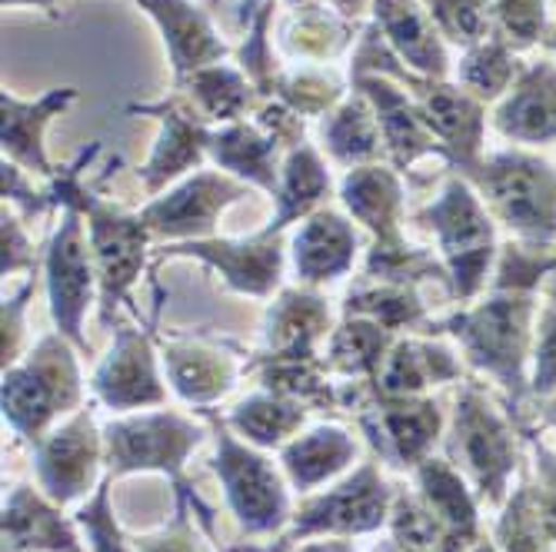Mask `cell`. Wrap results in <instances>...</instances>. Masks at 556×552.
Wrapping results in <instances>:
<instances>
[{"mask_svg":"<svg viewBox=\"0 0 556 552\" xmlns=\"http://www.w3.org/2000/svg\"><path fill=\"white\" fill-rule=\"evenodd\" d=\"M543 290L490 286L473 304L437 320L430 333L446 336L460 349L467 373L490 380L517 416L530 403V363Z\"/></svg>","mask_w":556,"mask_h":552,"instance_id":"obj_1","label":"cell"},{"mask_svg":"<svg viewBox=\"0 0 556 552\" xmlns=\"http://www.w3.org/2000/svg\"><path fill=\"white\" fill-rule=\"evenodd\" d=\"M100 154V143H90L84 154L61 167L54 180H47L50 196H54L58 210L64 204H74L84 220H87V236L93 249V267L100 280V304L97 317L108 330L117 320V310L130 304L134 286L147 273L150 264V249H154V233H150L147 220L140 210H130L124 204H114L104 193H97L90 183H84V167Z\"/></svg>","mask_w":556,"mask_h":552,"instance_id":"obj_2","label":"cell"},{"mask_svg":"<svg viewBox=\"0 0 556 552\" xmlns=\"http://www.w3.org/2000/svg\"><path fill=\"white\" fill-rule=\"evenodd\" d=\"M440 453L457 466L483 510L496 513L527 466V423L477 380L457 383Z\"/></svg>","mask_w":556,"mask_h":552,"instance_id":"obj_3","label":"cell"},{"mask_svg":"<svg viewBox=\"0 0 556 552\" xmlns=\"http://www.w3.org/2000/svg\"><path fill=\"white\" fill-rule=\"evenodd\" d=\"M414 217L427 230L433 254L446 270L450 299H457L460 307L480 299L493 283L503 243L500 227L473 183L457 170H446L437 193Z\"/></svg>","mask_w":556,"mask_h":552,"instance_id":"obj_4","label":"cell"},{"mask_svg":"<svg viewBox=\"0 0 556 552\" xmlns=\"http://www.w3.org/2000/svg\"><path fill=\"white\" fill-rule=\"evenodd\" d=\"M80 349L61 333L50 330L27 354L4 370L0 380V416L4 426L27 446L43 439L61 420L87 407Z\"/></svg>","mask_w":556,"mask_h":552,"instance_id":"obj_5","label":"cell"},{"mask_svg":"<svg viewBox=\"0 0 556 552\" xmlns=\"http://www.w3.org/2000/svg\"><path fill=\"white\" fill-rule=\"evenodd\" d=\"M507 240L556 246V164L540 150L503 146L464 170Z\"/></svg>","mask_w":556,"mask_h":552,"instance_id":"obj_6","label":"cell"},{"mask_svg":"<svg viewBox=\"0 0 556 552\" xmlns=\"http://www.w3.org/2000/svg\"><path fill=\"white\" fill-rule=\"evenodd\" d=\"M211 423V470L220 483L224 503L237 529L250 539H280L293 519L296 499L274 453L243 442L220 416V410L200 413Z\"/></svg>","mask_w":556,"mask_h":552,"instance_id":"obj_7","label":"cell"},{"mask_svg":"<svg viewBox=\"0 0 556 552\" xmlns=\"http://www.w3.org/2000/svg\"><path fill=\"white\" fill-rule=\"evenodd\" d=\"M211 442V423L200 413L154 407L104 420L108 476H164L174 489H190L187 466Z\"/></svg>","mask_w":556,"mask_h":552,"instance_id":"obj_8","label":"cell"},{"mask_svg":"<svg viewBox=\"0 0 556 552\" xmlns=\"http://www.w3.org/2000/svg\"><path fill=\"white\" fill-rule=\"evenodd\" d=\"M396 479L370 453L337 483L300 496L287 532L274 542L277 549H293L307 539H370L387 529Z\"/></svg>","mask_w":556,"mask_h":552,"instance_id":"obj_9","label":"cell"},{"mask_svg":"<svg viewBox=\"0 0 556 552\" xmlns=\"http://www.w3.org/2000/svg\"><path fill=\"white\" fill-rule=\"evenodd\" d=\"M340 407L357 416V429L370 442V453L403 476L440 453L450 420V407L437 393L377 396L364 383H340Z\"/></svg>","mask_w":556,"mask_h":552,"instance_id":"obj_10","label":"cell"},{"mask_svg":"<svg viewBox=\"0 0 556 552\" xmlns=\"http://www.w3.org/2000/svg\"><path fill=\"white\" fill-rule=\"evenodd\" d=\"M43 296L54 330H61L80 354H90L87 317L100 304V280L93 267V249L87 236V220L74 204L58 210V223L43 246Z\"/></svg>","mask_w":556,"mask_h":552,"instance_id":"obj_11","label":"cell"},{"mask_svg":"<svg viewBox=\"0 0 556 552\" xmlns=\"http://www.w3.org/2000/svg\"><path fill=\"white\" fill-rule=\"evenodd\" d=\"M30 463L34 483L64 510H77L108 479L104 423L90 407H80L30 446Z\"/></svg>","mask_w":556,"mask_h":552,"instance_id":"obj_12","label":"cell"},{"mask_svg":"<svg viewBox=\"0 0 556 552\" xmlns=\"http://www.w3.org/2000/svg\"><path fill=\"white\" fill-rule=\"evenodd\" d=\"M90 396L111 416L140 413L170 403L161 339L143 323H117L108 354L90 373Z\"/></svg>","mask_w":556,"mask_h":552,"instance_id":"obj_13","label":"cell"},{"mask_svg":"<svg viewBox=\"0 0 556 552\" xmlns=\"http://www.w3.org/2000/svg\"><path fill=\"white\" fill-rule=\"evenodd\" d=\"M157 260H193L220 277V283L247 299H270L287 286V233H267L264 227L247 236H207L190 243H170L157 249Z\"/></svg>","mask_w":556,"mask_h":552,"instance_id":"obj_14","label":"cell"},{"mask_svg":"<svg viewBox=\"0 0 556 552\" xmlns=\"http://www.w3.org/2000/svg\"><path fill=\"white\" fill-rule=\"evenodd\" d=\"M247 196H254V190L207 164L197 174L177 180L174 187H167L164 193L147 196L140 214L150 233H154V243L170 246V243L217 236L227 210Z\"/></svg>","mask_w":556,"mask_h":552,"instance_id":"obj_15","label":"cell"},{"mask_svg":"<svg viewBox=\"0 0 556 552\" xmlns=\"http://www.w3.org/2000/svg\"><path fill=\"white\" fill-rule=\"evenodd\" d=\"M127 114L157 120V137L150 143L147 161L137 167V180L147 196H157L177 180L197 174L211 164V133L214 127L200 117L187 100L170 90L161 100L127 104Z\"/></svg>","mask_w":556,"mask_h":552,"instance_id":"obj_16","label":"cell"},{"mask_svg":"<svg viewBox=\"0 0 556 552\" xmlns=\"http://www.w3.org/2000/svg\"><path fill=\"white\" fill-rule=\"evenodd\" d=\"M367 233L346 217L343 207H324L300 220L287 233V260L293 283L333 290L337 283L350 280L353 270L364 264Z\"/></svg>","mask_w":556,"mask_h":552,"instance_id":"obj_17","label":"cell"},{"mask_svg":"<svg viewBox=\"0 0 556 552\" xmlns=\"http://www.w3.org/2000/svg\"><path fill=\"white\" fill-rule=\"evenodd\" d=\"M161 357L170 393L190 413H211L247 380V360L204 336L161 339Z\"/></svg>","mask_w":556,"mask_h":552,"instance_id":"obj_18","label":"cell"},{"mask_svg":"<svg viewBox=\"0 0 556 552\" xmlns=\"http://www.w3.org/2000/svg\"><path fill=\"white\" fill-rule=\"evenodd\" d=\"M490 133L507 146L546 150L556 146V57L533 50L520 77L500 104L490 107Z\"/></svg>","mask_w":556,"mask_h":552,"instance_id":"obj_19","label":"cell"},{"mask_svg":"<svg viewBox=\"0 0 556 552\" xmlns=\"http://www.w3.org/2000/svg\"><path fill=\"white\" fill-rule=\"evenodd\" d=\"M337 323L340 307L327 290L287 283L267 304L257 357H324Z\"/></svg>","mask_w":556,"mask_h":552,"instance_id":"obj_20","label":"cell"},{"mask_svg":"<svg viewBox=\"0 0 556 552\" xmlns=\"http://www.w3.org/2000/svg\"><path fill=\"white\" fill-rule=\"evenodd\" d=\"M350 84L370 100L383 143H387V164L393 170L410 174L417 164H424L430 157L446 164L443 146L424 124L417 100L400 80H393L387 74H374V70H350Z\"/></svg>","mask_w":556,"mask_h":552,"instance_id":"obj_21","label":"cell"},{"mask_svg":"<svg viewBox=\"0 0 556 552\" xmlns=\"http://www.w3.org/2000/svg\"><path fill=\"white\" fill-rule=\"evenodd\" d=\"M77 87H50L37 97H21L14 90H0V154L4 161L24 167L40 180H54V167L47 154V130L77 104Z\"/></svg>","mask_w":556,"mask_h":552,"instance_id":"obj_22","label":"cell"},{"mask_svg":"<svg viewBox=\"0 0 556 552\" xmlns=\"http://www.w3.org/2000/svg\"><path fill=\"white\" fill-rule=\"evenodd\" d=\"M0 542L4 552H87L74 510L54 503L34 479H21L4 492Z\"/></svg>","mask_w":556,"mask_h":552,"instance_id":"obj_23","label":"cell"},{"mask_svg":"<svg viewBox=\"0 0 556 552\" xmlns=\"http://www.w3.org/2000/svg\"><path fill=\"white\" fill-rule=\"evenodd\" d=\"M337 204L367 233V246L407 243V183L390 164L343 170L337 180Z\"/></svg>","mask_w":556,"mask_h":552,"instance_id":"obj_24","label":"cell"},{"mask_svg":"<svg viewBox=\"0 0 556 552\" xmlns=\"http://www.w3.org/2000/svg\"><path fill=\"white\" fill-rule=\"evenodd\" d=\"M467 380L460 349L440 333H403L374 383H364L377 396H430L443 386Z\"/></svg>","mask_w":556,"mask_h":552,"instance_id":"obj_25","label":"cell"},{"mask_svg":"<svg viewBox=\"0 0 556 552\" xmlns=\"http://www.w3.org/2000/svg\"><path fill=\"white\" fill-rule=\"evenodd\" d=\"M414 489L420 492L424 506L430 510L443 552H467L473 542L486 536L483 529V503L467 483V476L453 466L443 453H433L417 470L407 473Z\"/></svg>","mask_w":556,"mask_h":552,"instance_id":"obj_26","label":"cell"},{"mask_svg":"<svg viewBox=\"0 0 556 552\" xmlns=\"http://www.w3.org/2000/svg\"><path fill=\"white\" fill-rule=\"evenodd\" d=\"M154 24L174 80L233 57V43L217 30L214 17L197 0H134Z\"/></svg>","mask_w":556,"mask_h":552,"instance_id":"obj_27","label":"cell"},{"mask_svg":"<svg viewBox=\"0 0 556 552\" xmlns=\"http://www.w3.org/2000/svg\"><path fill=\"white\" fill-rule=\"evenodd\" d=\"M361 460H364L361 433H353L350 426L333 423V420L303 426L277 453V463L296 499L337 483Z\"/></svg>","mask_w":556,"mask_h":552,"instance_id":"obj_28","label":"cell"},{"mask_svg":"<svg viewBox=\"0 0 556 552\" xmlns=\"http://www.w3.org/2000/svg\"><path fill=\"white\" fill-rule=\"evenodd\" d=\"M361 30L364 24L346 21L330 0H317V4L307 8L283 11V17L274 24V40L287 64L337 67L343 57L350 61Z\"/></svg>","mask_w":556,"mask_h":552,"instance_id":"obj_29","label":"cell"},{"mask_svg":"<svg viewBox=\"0 0 556 552\" xmlns=\"http://www.w3.org/2000/svg\"><path fill=\"white\" fill-rule=\"evenodd\" d=\"M333 164L324 157V150L314 140H303L287 150L277 187L270 193V217L264 223L267 233H290L300 220L330 207V196H337Z\"/></svg>","mask_w":556,"mask_h":552,"instance_id":"obj_30","label":"cell"},{"mask_svg":"<svg viewBox=\"0 0 556 552\" xmlns=\"http://www.w3.org/2000/svg\"><path fill=\"white\" fill-rule=\"evenodd\" d=\"M370 24L387 47L424 77H450L453 54L420 0H370Z\"/></svg>","mask_w":556,"mask_h":552,"instance_id":"obj_31","label":"cell"},{"mask_svg":"<svg viewBox=\"0 0 556 552\" xmlns=\"http://www.w3.org/2000/svg\"><path fill=\"white\" fill-rule=\"evenodd\" d=\"M283 157L287 146L257 117L214 127L211 133V167L247 183L254 193H274Z\"/></svg>","mask_w":556,"mask_h":552,"instance_id":"obj_32","label":"cell"},{"mask_svg":"<svg viewBox=\"0 0 556 552\" xmlns=\"http://www.w3.org/2000/svg\"><path fill=\"white\" fill-rule=\"evenodd\" d=\"M317 146L340 174L370 164H387V143L377 114L370 100L353 84L340 104L317 120Z\"/></svg>","mask_w":556,"mask_h":552,"instance_id":"obj_33","label":"cell"},{"mask_svg":"<svg viewBox=\"0 0 556 552\" xmlns=\"http://www.w3.org/2000/svg\"><path fill=\"white\" fill-rule=\"evenodd\" d=\"M174 90L187 100V104L204 117L211 127H224V124H233V120H247L254 117L257 107L264 104L261 90L254 87L237 61H217V64H207L200 67L180 80H174Z\"/></svg>","mask_w":556,"mask_h":552,"instance_id":"obj_34","label":"cell"},{"mask_svg":"<svg viewBox=\"0 0 556 552\" xmlns=\"http://www.w3.org/2000/svg\"><path fill=\"white\" fill-rule=\"evenodd\" d=\"M224 423L250 446L264 453H280V449L303 429L314 423V410L287 399L280 393H270L264 386H254L247 396H240L230 410L220 413Z\"/></svg>","mask_w":556,"mask_h":552,"instance_id":"obj_35","label":"cell"},{"mask_svg":"<svg viewBox=\"0 0 556 552\" xmlns=\"http://www.w3.org/2000/svg\"><path fill=\"white\" fill-rule=\"evenodd\" d=\"M396 339L400 333L370 317L340 313V323L324 346L327 370L337 376V383H374Z\"/></svg>","mask_w":556,"mask_h":552,"instance_id":"obj_36","label":"cell"},{"mask_svg":"<svg viewBox=\"0 0 556 552\" xmlns=\"http://www.w3.org/2000/svg\"><path fill=\"white\" fill-rule=\"evenodd\" d=\"M247 376L311 410H340V383L324 357H254L247 360Z\"/></svg>","mask_w":556,"mask_h":552,"instance_id":"obj_37","label":"cell"},{"mask_svg":"<svg viewBox=\"0 0 556 552\" xmlns=\"http://www.w3.org/2000/svg\"><path fill=\"white\" fill-rule=\"evenodd\" d=\"M340 313H357L383 323L393 333H430L433 317L420 293V286L410 283H383L361 277L353 283L340 304Z\"/></svg>","mask_w":556,"mask_h":552,"instance_id":"obj_38","label":"cell"},{"mask_svg":"<svg viewBox=\"0 0 556 552\" xmlns=\"http://www.w3.org/2000/svg\"><path fill=\"white\" fill-rule=\"evenodd\" d=\"M523 54L514 50L507 40H503L496 30L490 37H483L480 43L460 50L457 57H453V80H457L467 93H473L480 104L493 107L500 104L507 90L514 87V80L520 77L523 70Z\"/></svg>","mask_w":556,"mask_h":552,"instance_id":"obj_39","label":"cell"},{"mask_svg":"<svg viewBox=\"0 0 556 552\" xmlns=\"http://www.w3.org/2000/svg\"><path fill=\"white\" fill-rule=\"evenodd\" d=\"M350 93V70L320 64H287L270 100H280L303 120L327 117Z\"/></svg>","mask_w":556,"mask_h":552,"instance_id":"obj_40","label":"cell"},{"mask_svg":"<svg viewBox=\"0 0 556 552\" xmlns=\"http://www.w3.org/2000/svg\"><path fill=\"white\" fill-rule=\"evenodd\" d=\"M490 539L496 542L500 552H556V545L546 536L536 492H533V476H530V457L523 473L517 476L507 503L496 510Z\"/></svg>","mask_w":556,"mask_h":552,"instance_id":"obj_41","label":"cell"},{"mask_svg":"<svg viewBox=\"0 0 556 552\" xmlns=\"http://www.w3.org/2000/svg\"><path fill=\"white\" fill-rule=\"evenodd\" d=\"M140 552H217L214 519L193 489H174V513L150 532L134 536Z\"/></svg>","mask_w":556,"mask_h":552,"instance_id":"obj_42","label":"cell"},{"mask_svg":"<svg viewBox=\"0 0 556 552\" xmlns=\"http://www.w3.org/2000/svg\"><path fill=\"white\" fill-rule=\"evenodd\" d=\"M383 536H390L400 549H407V552H443L440 529H437L430 510L424 506L420 492L414 489V483L407 476H403V483H396Z\"/></svg>","mask_w":556,"mask_h":552,"instance_id":"obj_43","label":"cell"},{"mask_svg":"<svg viewBox=\"0 0 556 552\" xmlns=\"http://www.w3.org/2000/svg\"><path fill=\"white\" fill-rule=\"evenodd\" d=\"M450 50H467L493 34V0H420Z\"/></svg>","mask_w":556,"mask_h":552,"instance_id":"obj_44","label":"cell"},{"mask_svg":"<svg viewBox=\"0 0 556 552\" xmlns=\"http://www.w3.org/2000/svg\"><path fill=\"white\" fill-rule=\"evenodd\" d=\"M87 552H140L134 536L121 526L117 510H114V479L108 476L100 489L74 510Z\"/></svg>","mask_w":556,"mask_h":552,"instance_id":"obj_45","label":"cell"},{"mask_svg":"<svg viewBox=\"0 0 556 552\" xmlns=\"http://www.w3.org/2000/svg\"><path fill=\"white\" fill-rule=\"evenodd\" d=\"M553 24L549 0H493V30L520 54L543 47Z\"/></svg>","mask_w":556,"mask_h":552,"instance_id":"obj_46","label":"cell"},{"mask_svg":"<svg viewBox=\"0 0 556 552\" xmlns=\"http://www.w3.org/2000/svg\"><path fill=\"white\" fill-rule=\"evenodd\" d=\"M556 396V273L546 280L536 313L533 363H530V399Z\"/></svg>","mask_w":556,"mask_h":552,"instance_id":"obj_47","label":"cell"},{"mask_svg":"<svg viewBox=\"0 0 556 552\" xmlns=\"http://www.w3.org/2000/svg\"><path fill=\"white\" fill-rule=\"evenodd\" d=\"M37 290H43V277L30 273V277H21V286L11 296L4 293V307H0V367L4 370L14 367L30 349L27 317H30Z\"/></svg>","mask_w":556,"mask_h":552,"instance_id":"obj_48","label":"cell"},{"mask_svg":"<svg viewBox=\"0 0 556 552\" xmlns=\"http://www.w3.org/2000/svg\"><path fill=\"white\" fill-rule=\"evenodd\" d=\"M43 249L34 246V236L27 230V220L14 214L11 207L0 210V277H30L40 273Z\"/></svg>","mask_w":556,"mask_h":552,"instance_id":"obj_49","label":"cell"},{"mask_svg":"<svg viewBox=\"0 0 556 552\" xmlns=\"http://www.w3.org/2000/svg\"><path fill=\"white\" fill-rule=\"evenodd\" d=\"M34 174H27L24 167L11 164V161H0V196H4V207H11L14 214H21L27 223L58 214L54 196H50V187L43 180V187H37Z\"/></svg>","mask_w":556,"mask_h":552,"instance_id":"obj_50","label":"cell"},{"mask_svg":"<svg viewBox=\"0 0 556 552\" xmlns=\"http://www.w3.org/2000/svg\"><path fill=\"white\" fill-rule=\"evenodd\" d=\"M527 457H530L536 506H540L546 536L556 545V446H549L543 439V429H536L530 423H527Z\"/></svg>","mask_w":556,"mask_h":552,"instance_id":"obj_51","label":"cell"},{"mask_svg":"<svg viewBox=\"0 0 556 552\" xmlns=\"http://www.w3.org/2000/svg\"><path fill=\"white\" fill-rule=\"evenodd\" d=\"M287 552H367V549H361L357 539H307Z\"/></svg>","mask_w":556,"mask_h":552,"instance_id":"obj_52","label":"cell"},{"mask_svg":"<svg viewBox=\"0 0 556 552\" xmlns=\"http://www.w3.org/2000/svg\"><path fill=\"white\" fill-rule=\"evenodd\" d=\"M330 4L353 24H367L370 21V0H330Z\"/></svg>","mask_w":556,"mask_h":552,"instance_id":"obj_53","label":"cell"},{"mask_svg":"<svg viewBox=\"0 0 556 552\" xmlns=\"http://www.w3.org/2000/svg\"><path fill=\"white\" fill-rule=\"evenodd\" d=\"M533 426L536 429H556V396L536 399L533 403Z\"/></svg>","mask_w":556,"mask_h":552,"instance_id":"obj_54","label":"cell"},{"mask_svg":"<svg viewBox=\"0 0 556 552\" xmlns=\"http://www.w3.org/2000/svg\"><path fill=\"white\" fill-rule=\"evenodd\" d=\"M64 0H0L4 11H43V14H54Z\"/></svg>","mask_w":556,"mask_h":552,"instance_id":"obj_55","label":"cell"},{"mask_svg":"<svg viewBox=\"0 0 556 552\" xmlns=\"http://www.w3.org/2000/svg\"><path fill=\"white\" fill-rule=\"evenodd\" d=\"M367 552H407V549H400L390 536H383V532H380V536L367 545Z\"/></svg>","mask_w":556,"mask_h":552,"instance_id":"obj_56","label":"cell"},{"mask_svg":"<svg viewBox=\"0 0 556 552\" xmlns=\"http://www.w3.org/2000/svg\"><path fill=\"white\" fill-rule=\"evenodd\" d=\"M540 50H546V54L556 57V11H553V24H549V34H546V40H543Z\"/></svg>","mask_w":556,"mask_h":552,"instance_id":"obj_57","label":"cell"},{"mask_svg":"<svg viewBox=\"0 0 556 552\" xmlns=\"http://www.w3.org/2000/svg\"><path fill=\"white\" fill-rule=\"evenodd\" d=\"M467 552H500V549H496V542H493V539H490V532H486V536H483L480 542H473Z\"/></svg>","mask_w":556,"mask_h":552,"instance_id":"obj_58","label":"cell"},{"mask_svg":"<svg viewBox=\"0 0 556 552\" xmlns=\"http://www.w3.org/2000/svg\"><path fill=\"white\" fill-rule=\"evenodd\" d=\"M307 4H317V0H280L283 11H290V8H307Z\"/></svg>","mask_w":556,"mask_h":552,"instance_id":"obj_59","label":"cell"},{"mask_svg":"<svg viewBox=\"0 0 556 552\" xmlns=\"http://www.w3.org/2000/svg\"><path fill=\"white\" fill-rule=\"evenodd\" d=\"M267 552H283V549H277V545H270V549H267Z\"/></svg>","mask_w":556,"mask_h":552,"instance_id":"obj_60","label":"cell"}]
</instances>
